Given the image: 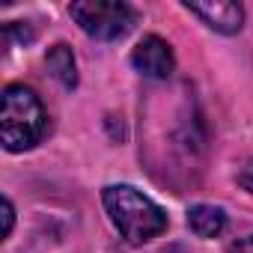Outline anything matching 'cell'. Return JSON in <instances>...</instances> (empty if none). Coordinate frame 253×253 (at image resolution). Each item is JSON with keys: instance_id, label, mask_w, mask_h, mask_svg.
<instances>
[{"instance_id": "1", "label": "cell", "mask_w": 253, "mask_h": 253, "mask_svg": "<svg viewBox=\"0 0 253 253\" xmlns=\"http://www.w3.org/2000/svg\"><path fill=\"white\" fill-rule=\"evenodd\" d=\"M101 200L113 226L128 244H146L167 229L164 209L131 185H107L101 191Z\"/></svg>"}, {"instance_id": "2", "label": "cell", "mask_w": 253, "mask_h": 253, "mask_svg": "<svg viewBox=\"0 0 253 253\" xmlns=\"http://www.w3.org/2000/svg\"><path fill=\"white\" fill-rule=\"evenodd\" d=\"M48 128V116L39 95L30 86L9 84L3 89V110H0V137L9 152L33 149Z\"/></svg>"}, {"instance_id": "3", "label": "cell", "mask_w": 253, "mask_h": 253, "mask_svg": "<svg viewBox=\"0 0 253 253\" xmlns=\"http://www.w3.org/2000/svg\"><path fill=\"white\" fill-rule=\"evenodd\" d=\"M69 12L86 36L101 42L122 39L137 24V12L128 3H119V0H81V3L69 6Z\"/></svg>"}, {"instance_id": "4", "label": "cell", "mask_w": 253, "mask_h": 253, "mask_svg": "<svg viewBox=\"0 0 253 253\" xmlns=\"http://www.w3.org/2000/svg\"><path fill=\"white\" fill-rule=\"evenodd\" d=\"M131 63L143 78H152V81H164L176 69L173 48L161 36H143L137 42V48L131 51Z\"/></svg>"}, {"instance_id": "5", "label": "cell", "mask_w": 253, "mask_h": 253, "mask_svg": "<svg viewBox=\"0 0 253 253\" xmlns=\"http://www.w3.org/2000/svg\"><path fill=\"white\" fill-rule=\"evenodd\" d=\"M185 9L197 18H203L211 30L217 33H238L244 21V9L232 0H211V3H185Z\"/></svg>"}, {"instance_id": "6", "label": "cell", "mask_w": 253, "mask_h": 253, "mask_svg": "<svg viewBox=\"0 0 253 253\" xmlns=\"http://www.w3.org/2000/svg\"><path fill=\"white\" fill-rule=\"evenodd\" d=\"M45 66L51 72V78H57L66 89L78 86V66H75V54L66 42H57L48 54H45Z\"/></svg>"}, {"instance_id": "7", "label": "cell", "mask_w": 253, "mask_h": 253, "mask_svg": "<svg viewBox=\"0 0 253 253\" xmlns=\"http://www.w3.org/2000/svg\"><path fill=\"white\" fill-rule=\"evenodd\" d=\"M188 226L200 238H217L226 226V214L217 206H194L188 211Z\"/></svg>"}, {"instance_id": "8", "label": "cell", "mask_w": 253, "mask_h": 253, "mask_svg": "<svg viewBox=\"0 0 253 253\" xmlns=\"http://www.w3.org/2000/svg\"><path fill=\"white\" fill-rule=\"evenodd\" d=\"M3 36H6V42H21V45H27V42H33V30L27 27V24H18V21H9V24H3Z\"/></svg>"}, {"instance_id": "9", "label": "cell", "mask_w": 253, "mask_h": 253, "mask_svg": "<svg viewBox=\"0 0 253 253\" xmlns=\"http://www.w3.org/2000/svg\"><path fill=\"white\" fill-rule=\"evenodd\" d=\"M235 179H238V185H241L247 194H253V158L238 167V176H235Z\"/></svg>"}, {"instance_id": "10", "label": "cell", "mask_w": 253, "mask_h": 253, "mask_svg": "<svg viewBox=\"0 0 253 253\" xmlns=\"http://www.w3.org/2000/svg\"><path fill=\"white\" fill-rule=\"evenodd\" d=\"M12 223H15V209H12L9 197H3V235H6V238H9V232H12Z\"/></svg>"}, {"instance_id": "11", "label": "cell", "mask_w": 253, "mask_h": 253, "mask_svg": "<svg viewBox=\"0 0 253 253\" xmlns=\"http://www.w3.org/2000/svg\"><path fill=\"white\" fill-rule=\"evenodd\" d=\"M229 253H253V235H247V238L235 241V244L229 247Z\"/></svg>"}]
</instances>
